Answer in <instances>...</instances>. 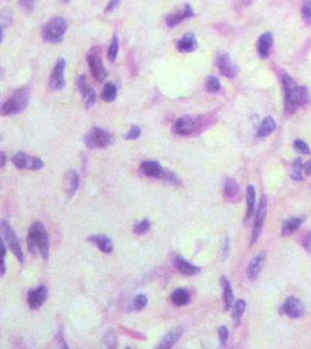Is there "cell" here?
<instances>
[{
	"instance_id": "35",
	"label": "cell",
	"mask_w": 311,
	"mask_h": 349,
	"mask_svg": "<svg viewBox=\"0 0 311 349\" xmlns=\"http://www.w3.org/2000/svg\"><path fill=\"white\" fill-rule=\"evenodd\" d=\"M205 87H207V90L209 91V92L216 93L218 92V91H221L222 84L221 82H219V79L215 77V76H209V77L207 78V81H205Z\"/></svg>"
},
{
	"instance_id": "2",
	"label": "cell",
	"mask_w": 311,
	"mask_h": 349,
	"mask_svg": "<svg viewBox=\"0 0 311 349\" xmlns=\"http://www.w3.org/2000/svg\"><path fill=\"white\" fill-rule=\"evenodd\" d=\"M27 246L31 253L39 254L43 260L49 257V235L42 222L36 221L29 228Z\"/></svg>"
},
{
	"instance_id": "6",
	"label": "cell",
	"mask_w": 311,
	"mask_h": 349,
	"mask_svg": "<svg viewBox=\"0 0 311 349\" xmlns=\"http://www.w3.org/2000/svg\"><path fill=\"white\" fill-rule=\"evenodd\" d=\"M140 169H141L143 175H146L147 177L162 180L170 184H181L177 176L173 174V172L164 170L163 166L158 162H155V161H145V162L141 163V168Z\"/></svg>"
},
{
	"instance_id": "11",
	"label": "cell",
	"mask_w": 311,
	"mask_h": 349,
	"mask_svg": "<svg viewBox=\"0 0 311 349\" xmlns=\"http://www.w3.org/2000/svg\"><path fill=\"white\" fill-rule=\"evenodd\" d=\"M64 71H66V60L58 58L52 69L51 78H49V86L54 91H61L66 87V78H64Z\"/></svg>"
},
{
	"instance_id": "22",
	"label": "cell",
	"mask_w": 311,
	"mask_h": 349,
	"mask_svg": "<svg viewBox=\"0 0 311 349\" xmlns=\"http://www.w3.org/2000/svg\"><path fill=\"white\" fill-rule=\"evenodd\" d=\"M221 283L223 287V303H224V310L228 311L231 307H233V291L232 286H231L230 281L226 277L223 276L221 278Z\"/></svg>"
},
{
	"instance_id": "38",
	"label": "cell",
	"mask_w": 311,
	"mask_h": 349,
	"mask_svg": "<svg viewBox=\"0 0 311 349\" xmlns=\"http://www.w3.org/2000/svg\"><path fill=\"white\" fill-rule=\"evenodd\" d=\"M148 300H147V297H146L145 295H138L136 298H134L133 300V307L134 310L137 311H140L142 309H145L146 305H147Z\"/></svg>"
},
{
	"instance_id": "15",
	"label": "cell",
	"mask_w": 311,
	"mask_h": 349,
	"mask_svg": "<svg viewBox=\"0 0 311 349\" xmlns=\"http://www.w3.org/2000/svg\"><path fill=\"white\" fill-rule=\"evenodd\" d=\"M216 64L219 72H221L223 76H225V77L227 78L236 77L237 66H234V63L232 62V60H231L230 55H228L227 52H219L216 57Z\"/></svg>"
},
{
	"instance_id": "45",
	"label": "cell",
	"mask_w": 311,
	"mask_h": 349,
	"mask_svg": "<svg viewBox=\"0 0 311 349\" xmlns=\"http://www.w3.org/2000/svg\"><path fill=\"white\" fill-rule=\"evenodd\" d=\"M228 251H230V241H228V239H225L224 243H223V256L226 257Z\"/></svg>"
},
{
	"instance_id": "17",
	"label": "cell",
	"mask_w": 311,
	"mask_h": 349,
	"mask_svg": "<svg viewBox=\"0 0 311 349\" xmlns=\"http://www.w3.org/2000/svg\"><path fill=\"white\" fill-rule=\"evenodd\" d=\"M195 17V13H193L191 6L184 5L183 7L180 8V10L174 12V13L169 14V16L166 17V25L168 26V27L173 28L175 27V26L180 25V23L183 22L184 20L189 19V17Z\"/></svg>"
},
{
	"instance_id": "3",
	"label": "cell",
	"mask_w": 311,
	"mask_h": 349,
	"mask_svg": "<svg viewBox=\"0 0 311 349\" xmlns=\"http://www.w3.org/2000/svg\"><path fill=\"white\" fill-rule=\"evenodd\" d=\"M205 122L207 121H205L204 116H182V118L175 121L174 126H173V131H174L175 134L180 136H190L198 133V132H202L205 126Z\"/></svg>"
},
{
	"instance_id": "20",
	"label": "cell",
	"mask_w": 311,
	"mask_h": 349,
	"mask_svg": "<svg viewBox=\"0 0 311 349\" xmlns=\"http://www.w3.org/2000/svg\"><path fill=\"white\" fill-rule=\"evenodd\" d=\"M197 47H198L197 39H196L195 34L192 33L184 34L183 36L177 41V43H176V48H177L181 52H191L193 50H196Z\"/></svg>"
},
{
	"instance_id": "28",
	"label": "cell",
	"mask_w": 311,
	"mask_h": 349,
	"mask_svg": "<svg viewBox=\"0 0 311 349\" xmlns=\"http://www.w3.org/2000/svg\"><path fill=\"white\" fill-rule=\"evenodd\" d=\"M246 201H247V211H246V220L251 219L255 212V187L248 185L246 190Z\"/></svg>"
},
{
	"instance_id": "31",
	"label": "cell",
	"mask_w": 311,
	"mask_h": 349,
	"mask_svg": "<svg viewBox=\"0 0 311 349\" xmlns=\"http://www.w3.org/2000/svg\"><path fill=\"white\" fill-rule=\"evenodd\" d=\"M246 310V301L242 300V299H239L237 300L233 305V311H232V320L234 326L238 327L240 325V321H242V316Z\"/></svg>"
},
{
	"instance_id": "44",
	"label": "cell",
	"mask_w": 311,
	"mask_h": 349,
	"mask_svg": "<svg viewBox=\"0 0 311 349\" xmlns=\"http://www.w3.org/2000/svg\"><path fill=\"white\" fill-rule=\"evenodd\" d=\"M119 4H120V0H110V1H108L107 6H106V10H105V11H106V12H112L113 10H116V8L118 7Z\"/></svg>"
},
{
	"instance_id": "34",
	"label": "cell",
	"mask_w": 311,
	"mask_h": 349,
	"mask_svg": "<svg viewBox=\"0 0 311 349\" xmlns=\"http://www.w3.org/2000/svg\"><path fill=\"white\" fill-rule=\"evenodd\" d=\"M303 169H304L303 162H302L301 158H296L294 161V164H293L292 174H290L292 180H294L296 182H300L303 180V177H302V170Z\"/></svg>"
},
{
	"instance_id": "19",
	"label": "cell",
	"mask_w": 311,
	"mask_h": 349,
	"mask_svg": "<svg viewBox=\"0 0 311 349\" xmlns=\"http://www.w3.org/2000/svg\"><path fill=\"white\" fill-rule=\"evenodd\" d=\"M174 263L176 269H177L182 275H186V276H195V275H198L199 272H201V268H199V266L192 265L189 261L181 256L176 257Z\"/></svg>"
},
{
	"instance_id": "21",
	"label": "cell",
	"mask_w": 311,
	"mask_h": 349,
	"mask_svg": "<svg viewBox=\"0 0 311 349\" xmlns=\"http://www.w3.org/2000/svg\"><path fill=\"white\" fill-rule=\"evenodd\" d=\"M273 45V35L269 32L267 33H263L258 40V54L261 58H267L269 55V51H271Z\"/></svg>"
},
{
	"instance_id": "32",
	"label": "cell",
	"mask_w": 311,
	"mask_h": 349,
	"mask_svg": "<svg viewBox=\"0 0 311 349\" xmlns=\"http://www.w3.org/2000/svg\"><path fill=\"white\" fill-rule=\"evenodd\" d=\"M117 92H118V91H117L116 85L111 83V82H108V83L104 85V89H103L102 92V99H104V100L107 102L113 101L114 99L117 98Z\"/></svg>"
},
{
	"instance_id": "26",
	"label": "cell",
	"mask_w": 311,
	"mask_h": 349,
	"mask_svg": "<svg viewBox=\"0 0 311 349\" xmlns=\"http://www.w3.org/2000/svg\"><path fill=\"white\" fill-rule=\"evenodd\" d=\"M275 128H276V122H275V120L273 119L272 116H267V118L262 120L259 130H258V136L266 137L271 135L273 132L275 131Z\"/></svg>"
},
{
	"instance_id": "43",
	"label": "cell",
	"mask_w": 311,
	"mask_h": 349,
	"mask_svg": "<svg viewBox=\"0 0 311 349\" xmlns=\"http://www.w3.org/2000/svg\"><path fill=\"white\" fill-rule=\"evenodd\" d=\"M302 245H303L304 249H306L308 253L311 254V232H308L307 235L303 237V240H302Z\"/></svg>"
},
{
	"instance_id": "14",
	"label": "cell",
	"mask_w": 311,
	"mask_h": 349,
	"mask_svg": "<svg viewBox=\"0 0 311 349\" xmlns=\"http://www.w3.org/2000/svg\"><path fill=\"white\" fill-rule=\"evenodd\" d=\"M77 87L81 92L82 98H83L84 105L86 108L92 107L96 102V92L91 87V85L87 82V78L85 75H81L77 79Z\"/></svg>"
},
{
	"instance_id": "13",
	"label": "cell",
	"mask_w": 311,
	"mask_h": 349,
	"mask_svg": "<svg viewBox=\"0 0 311 349\" xmlns=\"http://www.w3.org/2000/svg\"><path fill=\"white\" fill-rule=\"evenodd\" d=\"M304 310H306V307H304V304L302 303L300 299L296 297H289L282 304L280 312L282 315L288 316L289 318L297 319L304 315Z\"/></svg>"
},
{
	"instance_id": "8",
	"label": "cell",
	"mask_w": 311,
	"mask_h": 349,
	"mask_svg": "<svg viewBox=\"0 0 311 349\" xmlns=\"http://www.w3.org/2000/svg\"><path fill=\"white\" fill-rule=\"evenodd\" d=\"M1 233H2V239L5 240V242L7 243V247L10 250L17 256V259L20 261V262L23 263L25 261V257H23V251L21 249V246H20L19 240H17L16 232L13 231V228L11 227L10 224L5 220L1 221Z\"/></svg>"
},
{
	"instance_id": "33",
	"label": "cell",
	"mask_w": 311,
	"mask_h": 349,
	"mask_svg": "<svg viewBox=\"0 0 311 349\" xmlns=\"http://www.w3.org/2000/svg\"><path fill=\"white\" fill-rule=\"evenodd\" d=\"M118 51H119V39H118V35H114L112 37V41H111V45L108 47V51H107V57L110 62L114 63L117 60V56H118Z\"/></svg>"
},
{
	"instance_id": "29",
	"label": "cell",
	"mask_w": 311,
	"mask_h": 349,
	"mask_svg": "<svg viewBox=\"0 0 311 349\" xmlns=\"http://www.w3.org/2000/svg\"><path fill=\"white\" fill-rule=\"evenodd\" d=\"M172 301L176 306H184L190 301V295L186 289H176L172 293Z\"/></svg>"
},
{
	"instance_id": "48",
	"label": "cell",
	"mask_w": 311,
	"mask_h": 349,
	"mask_svg": "<svg viewBox=\"0 0 311 349\" xmlns=\"http://www.w3.org/2000/svg\"><path fill=\"white\" fill-rule=\"evenodd\" d=\"M242 1L243 5L247 6V5H249V4H252V1H253V0H242Z\"/></svg>"
},
{
	"instance_id": "40",
	"label": "cell",
	"mask_w": 311,
	"mask_h": 349,
	"mask_svg": "<svg viewBox=\"0 0 311 349\" xmlns=\"http://www.w3.org/2000/svg\"><path fill=\"white\" fill-rule=\"evenodd\" d=\"M140 135H141V128L138 127V126H133V127H131V130L127 132V134L125 135V139L137 140Z\"/></svg>"
},
{
	"instance_id": "1",
	"label": "cell",
	"mask_w": 311,
	"mask_h": 349,
	"mask_svg": "<svg viewBox=\"0 0 311 349\" xmlns=\"http://www.w3.org/2000/svg\"><path fill=\"white\" fill-rule=\"evenodd\" d=\"M282 86L284 91V110L288 114L294 113L300 106H304L310 100L306 86H298L288 73L282 75Z\"/></svg>"
},
{
	"instance_id": "7",
	"label": "cell",
	"mask_w": 311,
	"mask_h": 349,
	"mask_svg": "<svg viewBox=\"0 0 311 349\" xmlns=\"http://www.w3.org/2000/svg\"><path fill=\"white\" fill-rule=\"evenodd\" d=\"M84 142L91 149H104L112 145L113 137L107 131L102 128H92L84 137Z\"/></svg>"
},
{
	"instance_id": "46",
	"label": "cell",
	"mask_w": 311,
	"mask_h": 349,
	"mask_svg": "<svg viewBox=\"0 0 311 349\" xmlns=\"http://www.w3.org/2000/svg\"><path fill=\"white\" fill-rule=\"evenodd\" d=\"M304 171H306L307 176L311 175V160L308 161V162L306 163V166H304Z\"/></svg>"
},
{
	"instance_id": "5",
	"label": "cell",
	"mask_w": 311,
	"mask_h": 349,
	"mask_svg": "<svg viewBox=\"0 0 311 349\" xmlns=\"http://www.w3.org/2000/svg\"><path fill=\"white\" fill-rule=\"evenodd\" d=\"M67 21L62 17H52L42 27V37L47 42L58 43L63 40L67 31Z\"/></svg>"
},
{
	"instance_id": "4",
	"label": "cell",
	"mask_w": 311,
	"mask_h": 349,
	"mask_svg": "<svg viewBox=\"0 0 311 349\" xmlns=\"http://www.w3.org/2000/svg\"><path fill=\"white\" fill-rule=\"evenodd\" d=\"M29 90L27 87H21L14 91L13 95L4 102L1 107L2 116H13L22 112L28 105Z\"/></svg>"
},
{
	"instance_id": "23",
	"label": "cell",
	"mask_w": 311,
	"mask_h": 349,
	"mask_svg": "<svg viewBox=\"0 0 311 349\" xmlns=\"http://www.w3.org/2000/svg\"><path fill=\"white\" fill-rule=\"evenodd\" d=\"M182 335V328L181 327H175L173 328L172 331H169L166 335L163 336V339L161 340L160 345L157 346L158 349H168L172 348L176 342L178 341Z\"/></svg>"
},
{
	"instance_id": "12",
	"label": "cell",
	"mask_w": 311,
	"mask_h": 349,
	"mask_svg": "<svg viewBox=\"0 0 311 349\" xmlns=\"http://www.w3.org/2000/svg\"><path fill=\"white\" fill-rule=\"evenodd\" d=\"M267 205H268V203H267V198L263 196L260 200L257 214H255L253 233H252V237H251V246H253L261 235V232H262V227H263V222H265L266 214H267Z\"/></svg>"
},
{
	"instance_id": "30",
	"label": "cell",
	"mask_w": 311,
	"mask_h": 349,
	"mask_svg": "<svg viewBox=\"0 0 311 349\" xmlns=\"http://www.w3.org/2000/svg\"><path fill=\"white\" fill-rule=\"evenodd\" d=\"M79 186V176L74 170L69 171L68 176H67V193L69 197H71L74 193L77 191Z\"/></svg>"
},
{
	"instance_id": "25",
	"label": "cell",
	"mask_w": 311,
	"mask_h": 349,
	"mask_svg": "<svg viewBox=\"0 0 311 349\" xmlns=\"http://www.w3.org/2000/svg\"><path fill=\"white\" fill-rule=\"evenodd\" d=\"M303 220L304 219L301 218V216H293V218L286 220L282 226V235L288 236L290 234H293L294 232L297 231L298 228L301 227Z\"/></svg>"
},
{
	"instance_id": "27",
	"label": "cell",
	"mask_w": 311,
	"mask_h": 349,
	"mask_svg": "<svg viewBox=\"0 0 311 349\" xmlns=\"http://www.w3.org/2000/svg\"><path fill=\"white\" fill-rule=\"evenodd\" d=\"M240 189L238 183L232 178H226L224 182V195L225 197L230 200H233L234 198L239 196Z\"/></svg>"
},
{
	"instance_id": "36",
	"label": "cell",
	"mask_w": 311,
	"mask_h": 349,
	"mask_svg": "<svg viewBox=\"0 0 311 349\" xmlns=\"http://www.w3.org/2000/svg\"><path fill=\"white\" fill-rule=\"evenodd\" d=\"M149 230H151V221H149L148 219L137 222L133 227L134 233L138 234V235H143V234L147 233Z\"/></svg>"
},
{
	"instance_id": "24",
	"label": "cell",
	"mask_w": 311,
	"mask_h": 349,
	"mask_svg": "<svg viewBox=\"0 0 311 349\" xmlns=\"http://www.w3.org/2000/svg\"><path fill=\"white\" fill-rule=\"evenodd\" d=\"M89 240L92 243H95L97 247H98L99 250L103 251V253H105V254L112 253L113 243H112V241H111L110 237L102 235V234H97V235L90 236Z\"/></svg>"
},
{
	"instance_id": "47",
	"label": "cell",
	"mask_w": 311,
	"mask_h": 349,
	"mask_svg": "<svg viewBox=\"0 0 311 349\" xmlns=\"http://www.w3.org/2000/svg\"><path fill=\"white\" fill-rule=\"evenodd\" d=\"M5 164H6V155L4 151H1V164H0V166H1V168H4Z\"/></svg>"
},
{
	"instance_id": "37",
	"label": "cell",
	"mask_w": 311,
	"mask_h": 349,
	"mask_svg": "<svg viewBox=\"0 0 311 349\" xmlns=\"http://www.w3.org/2000/svg\"><path fill=\"white\" fill-rule=\"evenodd\" d=\"M294 148H295V150L297 152H300L301 155H309L310 154L309 146H308L303 140H300V139L295 140Z\"/></svg>"
},
{
	"instance_id": "10",
	"label": "cell",
	"mask_w": 311,
	"mask_h": 349,
	"mask_svg": "<svg viewBox=\"0 0 311 349\" xmlns=\"http://www.w3.org/2000/svg\"><path fill=\"white\" fill-rule=\"evenodd\" d=\"M12 163L17 169H28V170H40L43 168V162L40 157L29 156L25 152H17L12 157Z\"/></svg>"
},
{
	"instance_id": "42",
	"label": "cell",
	"mask_w": 311,
	"mask_h": 349,
	"mask_svg": "<svg viewBox=\"0 0 311 349\" xmlns=\"http://www.w3.org/2000/svg\"><path fill=\"white\" fill-rule=\"evenodd\" d=\"M20 6L25 12H32L34 10V6H35V0H20Z\"/></svg>"
},
{
	"instance_id": "18",
	"label": "cell",
	"mask_w": 311,
	"mask_h": 349,
	"mask_svg": "<svg viewBox=\"0 0 311 349\" xmlns=\"http://www.w3.org/2000/svg\"><path fill=\"white\" fill-rule=\"evenodd\" d=\"M265 260H266V253L265 251H261L260 254H258L257 256L251 261V263H249L247 266V270H246V275H247L249 281L253 282L259 277L260 272L262 270Z\"/></svg>"
},
{
	"instance_id": "16",
	"label": "cell",
	"mask_w": 311,
	"mask_h": 349,
	"mask_svg": "<svg viewBox=\"0 0 311 349\" xmlns=\"http://www.w3.org/2000/svg\"><path fill=\"white\" fill-rule=\"evenodd\" d=\"M47 298H48V287L46 285H40L28 292L27 304L31 309L37 310L46 303Z\"/></svg>"
},
{
	"instance_id": "49",
	"label": "cell",
	"mask_w": 311,
	"mask_h": 349,
	"mask_svg": "<svg viewBox=\"0 0 311 349\" xmlns=\"http://www.w3.org/2000/svg\"><path fill=\"white\" fill-rule=\"evenodd\" d=\"M63 2H66V4H68V2H70V0H62Z\"/></svg>"
},
{
	"instance_id": "41",
	"label": "cell",
	"mask_w": 311,
	"mask_h": 349,
	"mask_svg": "<svg viewBox=\"0 0 311 349\" xmlns=\"http://www.w3.org/2000/svg\"><path fill=\"white\" fill-rule=\"evenodd\" d=\"M218 335H219V342H221L222 347H224L226 345L227 339H228V330L225 326L219 327L218 330Z\"/></svg>"
},
{
	"instance_id": "9",
	"label": "cell",
	"mask_w": 311,
	"mask_h": 349,
	"mask_svg": "<svg viewBox=\"0 0 311 349\" xmlns=\"http://www.w3.org/2000/svg\"><path fill=\"white\" fill-rule=\"evenodd\" d=\"M86 61L87 64H89V69L92 77L95 78L97 82H99V83L104 82L107 77V70L104 66V63H103L101 56H99V51L92 50L89 52Z\"/></svg>"
},
{
	"instance_id": "39",
	"label": "cell",
	"mask_w": 311,
	"mask_h": 349,
	"mask_svg": "<svg viewBox=\"0 0 311 349\" xmlns=\"http://www.w3.org/2000/svg\"><path fill=\"white\" fill-rule=\"evenodd\" d=\"M302 14L307 23L311 25V0H304L302 5Z\"/></svg>"
}]
</instances>
